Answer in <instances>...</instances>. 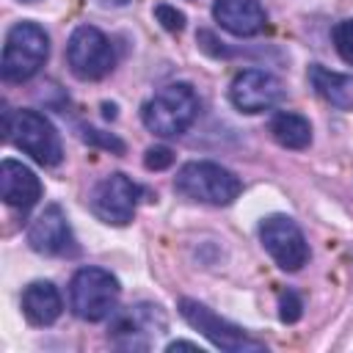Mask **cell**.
<instances>
[{"label": "cell", "instance_id": "6da1fadb", "mask_svg": "<svg viewBox=\"0 0 353 353\" xmlns=\"http://www.w3.org/2000/svg\"><path fill=\"white\" fill-rule=\"evenodd\" d=\"M199 116V97L188 83H171L160 88L149 102L141 108L143 127L160 138L182 135Z\"/></svg>", "mask_w": 353, "mask_h": 353}, {"label": "cell", "instance_id": "7a4b0ae2", "mask_svg": "<svg viewBox=\"0 0 353 353\" xmlns=\"http://www.w3.org/2000/svg\"><path fill=\"white\" fill-rule=\"evenodd\" d=\"M50 55V39L41 25L36 22H17L3 44L0 74L6 83H25L30 80Z\"/></svg>", "mask_w": 353, "mask_h": 353}, {"label": "cell", "instance_id": "3957f363", "mask_svg": "<svg viewBox=\"0 0 353 353\" xmlns=\"http://www.w3.org/2000/svg\"><path fill=\"white\" fill-rule=\"evenodd\" d=\"M174 188L185 199H193V201H201V204H212V207H226L240 196L243 182L229 168H223L218 163L193 160V163H185L176 171Z\"/></svg>", "mask_w": 353, "mask_h": 353}, {"label": "cell", "instance_id": "277c9868", "mask_svg": "<svg viewBox=\"0 0 353 353\" xmlns=\"http://www.w3.org/2000/svg\"><path fill=\"white\" fill-rule=\"evenodd\" d=\"M6 141H11L17 149L30 154L39 165H58L63 160V146L50 124L39 110H6Z\"/></svg>", "mask_w": 353, "mask_h": 353}, {"label": "cell", "instance_id": "5b68a950", "mask_svg": "<svg viewBox=\"0 0 353 353\" xmlns=\"http://www.w3.org/2000/svg\"><path fill=\"white\" fill-rule=\"evenodd\" d=\"M119 295H121L119 279L102 268H80L69 284L72 309L80 320H88V323H99L116 314Z\"/></svg>", "mask_w": 353, "mask_h": 353}, {"label": "cell", "instance_id": "8992f818", "mask_svg": "<svg viewBox=\"0 0 353 353\" xmlns=\"http://www.w3.org/2000/svg\"><path fill=\"white\" fill-rule=\"evenodd\" d=\"M179 314L182 320L196 328L201 336H207L215 347L226 350V353H248V350H265V342L254 339L251 334H245L240 325L218 317L210 306L193 301V298H182L179 301Z\"/></svg>", "mask_w": 353, "mask_h": 353}, {"label": "cell", "instance_id": "52a82bcc", "mask_svg": "<svg viewBox=\"0 0 353 353\" xmlns=\"http://www.w3.org/2000/svg\"><path fill=\"white\" fill-rule=\"evenodd\" d=\"M66 61H69V69H72L74 77H80V80H99V77H105L113 69L116 55H113V47L108 41V36L99 28L80 25L69 36Z\"/></svg>", "mask_w": 353, "mask_h": 353}, {"label": "cell", "instance_id": "ba28073f", "mask_svg": "<svg viewBox=\"0 0 353 353\" xmlns=\"http://www.w3.org/2000/svg\"><path fill=\"white\" fill-rule=\"evenodd\" d=\"M259 240L281 270H301L309 259V243L290 215H268L259 223Z\"/></svg>", "mask_w": 353, "mask_h": 353}, {"label": "cell", "instance_id": "9c48e42d", "mask_svg": "<svg viewBox=\"0 0 353 353\" xmlns=\"http://www.w3.org/2000/svg\"><path fill=\"white\" fill-rule=\"evenodd\" d=\"M141 188L124 176V174H108L105 179H99L88 196L91 212L110 226H127L135 215V204H138Z\"/></svg>", "mask_w": 353, "mask_h": 353}, {"label": "cell", "instance_id": "30bf717a", "mask_svg": "<svg viewBox=\"0 0 353 353\" xmlns=\"http://www.w3.org/2000/svg\"><path fill=\"white\" fill-rule=\"evenodd\" d=\"M165 331V317L160 306L135 303L127 312L116 314L110 325V339L124 350H146Z\"/></svg>", "mask_w": 353, "mask_h": 353}, {"label": "cell", "instance_id": "8fae6325", "mask_svg": "<svg viewBox=\"0 0 353 353\" xmlns=\"http://www.w3.org/2000/svg\"><path fill=\"white\" fill-rule=\"evenodd\" d=\"M229 99L243 113H262L284 99V83L265 69H243L229 85Z\"/></svg>", "mask_w": 353, "mask_h": 353}, {"label": "cell", "instance_id": "7c38bea8", "mask_svg": "<svg viewBox=\"0 0 353 353\" xmlns=\"http://www.w3.org/2000/svg\"><path fill=\"white\" fill-rule=\"evenodd\" d=\"M28 243L33 251L47 254V256H63V254H74V237L69 229V221L63 215V210L58 204L44 207V212L30 223L28 229Z\"/></svg>", "mask_w": 353, "mask_h": 353}, {"label": "cell", "instance_id": "4fadbf2b", "mask_svg": "<svg viewBox=\"0 0 353 353\" xmlns=\"http://www.w3.org/2000/svg\"><path fill=\"white\" fill-rule=\"evenodd\" d=\"M0 199L14 210L28 212L41 199V182L28 165L17 160H3L0 163Z\"/></svg>", "mask_w": 353, "mask_h": 353}, {"label": "cell", "instance_id": "5bb4252c", "mask_svg": "<svg viewBox=\"0 0 353 353\" xmlns=\"http://www.w3.org/2000/svg\"><path fill=\"white\" fill-rule=\"evenodd\" d=\"M212 17L232 36H254L268 22V17L256 0H215Z\"/></svg>", "mask_w": 353, "mask_h": 353}, {"label": "cell", "instance_id": "9a60e30c", "mask_svg": "<svg viewBox=\"0 0 353 353\" xmlns=\"http://www.w3.org/2000/svg\"><path fill=\"white\" fill-rule=\"evenodd\" d=\"M22 312L33 325H50L61 317L63 301L52 281H33L22 292Z\"/></svg>", "mask_w": 353, "mask_h": 353}, {"label": "cell", "instance_id": "2e32d148", "mask_svg": "<svg viewBox=\"0 0 353 353\" xmlns=\"http://www.w3.org/2000/svg\"><path fill=\"white\" fill-rule=\"evenodd\" d=\"M309 83L334 108L353 110V77L350 74H339V72H331V69L314 63V66H309Z\"/></svg>", "mask_w": 353, "mask_h": 353}, {"label": "cell", "instance_id": "e0dca14e", "mask_svg": "<svg viewBox=\"0 0 353 353\" xmlns=\"http://www.w3.org/2000/svg\"><path fill=\"white\" fill-rule=\"evenodd\" d=\"M270 135L284 149H306L312 143V124L301 113L281 110L270 119Z\"/></svg>", "mask_w": 353, "mask_h": 353}, {"label": "cell", "instance_id": "ac0fdd59", "mask_svg": "<svg viewBox=\"0 0 353 353\" xmlns=\"http://www.w3.org/2000/svg\"><path fill=\"white\" fill-rule=\"evenodd\" d=\"M334 44H336L339 58L353 66V19H342L334 28Z\"/></svg>", "mask_w": 353, "mask_h": 353}, {"label": "cell", "instance_id": "d6986e66", "mask_svg": "<svg viewBox=\"0 0 353 353\" xmlns=\"http://www.w3.org/2000/svg\"><path fill=\"white\" fill-rule=\"evenodd\" d=\"M154 17H157V22H160L168 33H182V30H185V14L176 11V8L168 6V3H157V6H154Z\"/></svg>", "mask_w": 353, "mask_h": 353}, {"label": "cell", "instance_id": "ffe728a7", "mask_svg": "<svg viewBox=\"0 0 353 353\" xmlns=\"http://www.w3.org/2000/svg\"><path fill=\"white\" fill-rule=\"evenodd\" d=\"M301 314H303V301L292 290H287L279 298V317H281V323H298Z\"/></svg>", "mask_w": 353, "mask_h": 353}, {"label": "cell", "instance_id": "44dd1931", "mask_svg": "<svg viewBox=\"0 0 353 353\" xmlns=\"http://www.w3.org/2000/svg\"><path fill=\"white\" fill-rule=\"evenodd\" d=\"M174 163V152L168 146H149L146 154H143V165L149 171H163Z\"/></svg>", "mask_w": 353, "mask_h": 353}, {"label": "cell", "instance_id": "7402d4cb", "mask_svg": "<svg viewBox=\"0 0 353 353\" xmlns=\"http://www.w3.org/2000/svg\"><path fill=\"white\" fill-rule=\"evenodd\" d=\"M83 138H85L88 143L102 146V149H110V152H116V154H121V152H124V141H119L116 135H108V132H99V130L85 127V130H83Z\"/></svg>", "mask_w": 353, "mask_h": 353}, {"label": "cell", "instance_id": "603a6c76", "mask_svg": "<svg viewBox=\"0 0 353 353\" xmlns=\"http://www.w3.org/2000/svg\"><path fill=\"white\" fill-rule=\"evenodd\" d=\"M168 350H201L196 342H185V339H176V342H171L168 345Z\"/></svg>", "mask_w": 353, "mask_h": 353}, {"label": "cell", "instance_id": "cb8c5ba5", "mask_svg": "<svg viewBox=\"0 0 353 353\" xmlns=\"http://www.w3.org/2000/svg\"><path fill=\"white\" fill-rule=\"evenodd\" d=\"M102 3H105V6H127L130 0H102Z\"/></svg>", "mask_w": 353, "mask_h": 353}, {"label": "cell", "instance_id": "d4e9b609", "mask_svg": "<svg viewBox=\"0 0 353 353\" xmlns=\"http://www.w3.org/2000/svg\"><path fill=\"white\" fill-rule=\"evenodd\" d=\"M22 3H36V0H22Z\"/></svg>", "mask_w": 353, "mask_h": 353}]
</instances>
